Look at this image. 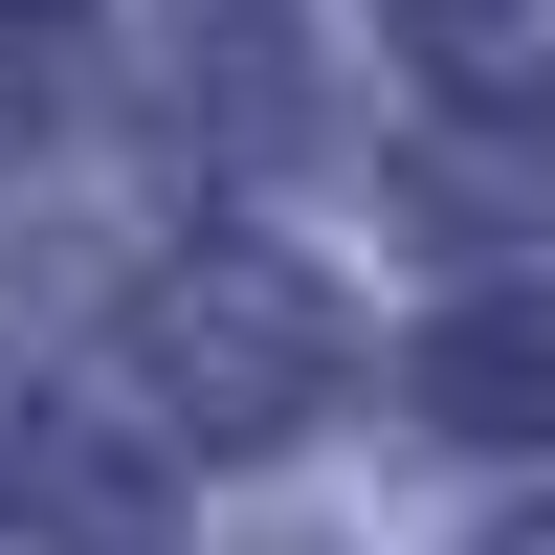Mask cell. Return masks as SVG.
Returning <instances> with one entry per match:
<instances>
[{"mask_svg":"<svg viewBox=\"0 0 555 555\" xmlns=\"http://www.w3.org/2000/svg\"><path fill=\"white\" fill-rule=\"evenodd\" d=\"M133 378H156L201 444H289L311 378H334V311H311L267 245H201V267H156V289H133Z\"/></svg>","mask_w":555,"mask_h":555,"instance_id":"cell-1","label":"cell"},{"mask_svg":"<svg viewBox=\"0 0 555 555\" xmlns=\"http://www.w3.org/2000/svg\"><path fill=\"white\" fill-rule=\"evenodd\" d=\"M423 400L489 423V444H533V423H555V311H467V334L423 356Z\"/></svg>","mask_w":555,"mask_h":555,"instance_id":"cell-3","label":"cell"},{"mask_svg":"<svg viewBox=\"0 0 555 555\" xmlns=\"http://www.w3.org/2000/svg\"><path fill=\"white\" fill-rule=\"evenodd\" d=\"M444 112H555V0H400Z\"/></svg>","mask_w":555,"mask_h":555,"instance_id":"cell-2","label":"cell"},{"mask_svg":"<svg viewBox=\"0 0 555 555\" xmlns=\"http://www.w3.org/2000/svg\"><path fill=\"white\" fill-rule=\"evenodd\" d=\"M0 533H44V555H133V489L67 467V444H0Z\"/></svg>","mask_w":555,"mask_h":555,"instance_id":"cell-4","label":"cell"},{"mask_svg":"<svg viewBox=\"0 0 555 555\" xmlns=\"http://www.w3.org/2000/svg\"><path fill=\"white\" fill-rule=\"evenodd\" d=\"M0 133H44V44L23 23H0Z\"/></svg>","mask_w":555,"mask_h":555,"instance_id":"cell-5","label":"cell"}]
</instances>
